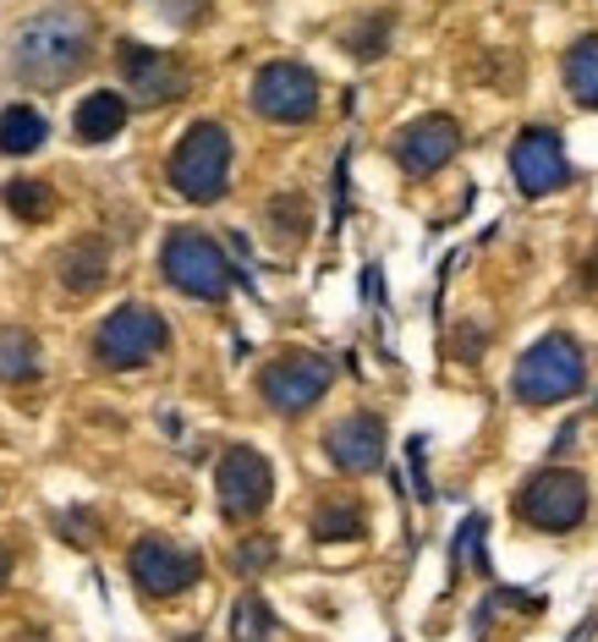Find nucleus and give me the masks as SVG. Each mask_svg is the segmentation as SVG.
<instances>
[{"mask_svg": "<svg viewBox=\"0 0 598 642\" xmlns=\"http://www.w3.org/2000/svg\"><path fill=\"white\" fill-rule=\"evenodd\" d=\"M455 560H472L478 571H489V560H483V516H472V522L461 527V538H455Z\"/></svg>", "mask_w": 598, "mask_h": 642, "instance_id": "nucleus-22", "label": "nucleus"}, {"mask_svg": "<svg viewBox=\"0 0 598 642\" xmlns=\"http://www.w3.org/2000/svg\"><path fill=\"white\" fill-rule=\"evenodd\" d=\"M122 77H127V88H133L138 105H165V99L187 94V66L176 55H165V50L138 44V39L122 44Z\"/></svg>", "mask_w": 598, "mask_h": 642, "instance_id": "nucleus-12", "label": "nucleus"}, {"mask_svg": "<svg viewBox=\"0 0 598 642\" xmlns=\"http://www.w3.org/2000/svg\"><path fill=\"white\" fill-rule=\"evenodd\" d=\"M516 511H522V522H533L544 533H571L588 516V478L571 467H544L538 478H527Z\"/></svg>", "mask_w": 598, "mask_h": 642, "instance_id": "nucleus-6", "label": "nucleus"}, {"mask_svg": "<svg viewBox=\"0 0 598 642\" xmlns=\"http://www.w3.org/2000/svg\"><path fill=\"white\" fill-rule=\"evenodd\" d=\"M72 127H77L83 144H111V138L127 127V99H122L116 88H94V94L77 105Z\"/></svg>", "mask_w": 598, "mask_h": 642, "instance_id": "nucleus-15", "label": "nucleus"}, {"mask_svg": "<svg viewBox=\"0 0 598 642\" xmlns=\"http://www.w3.org/2000/svg\"><path fill=\"white\" fill-rule=\"evenodd\" d=\"M270 220H275V231H281L286 242H297L302 236V198H275V203H270Z\"/></svg>", "mask_w": 598, "mask_h": 642, "instance_id": "nucleus-23", "label": "nucleus"}, {"mask_svg": "<svg viewBox=\"0 0 598 642\" xmlns=\"http://www.w3.org/2000/svg\"><path fill=\"white\" fill-rule=\"evenodd\" d=\"M165 340H170V329H165V319L154 314L149 303H127V308H116L111 319L99 324L94 351H99L105 368H144V362H154L165 351Z\"/></svg>", "mask_w": 598, "mask_h": 642, "instance_id": "nucleus-5", "label": "nucleus"}, {"mask_svg": "<svg viewBox=\"0 0 598 642\" xmlns=\"http://www.w3.org/2000/svg\"><path fill=\"white\" fill-rule=\"evenodd\" d=\"M253 110L270 116V122H286L297 127L318 110V77L302 66V61H270L259 77H253Z\"/></svg>", "mask_w": 598, "mask_h": 642, "instance_id": "nucleus-9", "label": "nucleus"}, {"mask_svg": "<svg viewBox=\"0 0 598 642\" xmlns=\"http://www.w3.org/2000/svg\"><path fill=\"white\" fill-rule=\"evenodd\" d=\"M159 270H165V281H170L176 292H187V297H198V303H220V297L231 292V264H225L220 242L203 236V231H192V225H181V231L165 236Z\"/></svg>", "mask_w": 598, "mask_h": 642, "instance_id": "nucleus-4", "label": "nucleus"}, {"mask_svg": "<svg viewBox=\"0 0 598 642\" xmlns=\"http://www.w3.org/2000/svg\"><path fill=\"white\" fill-rule=\"evenodd\" d=\"M170 187L187 203H214L231 187V133L220 122H192L181 144L170 149Z\"/></svg>", "mask_w": 598, "mask_h": 642, "instance_id": "nucleus-2", "label": "nucleus"}, {"mask_svg": "<svg viewBox=\"0 0 598 642\" xmlns=\"http://www.w3.org/2000/svg\"><path fill=\"white\" fill-rule=\"evenodd\" d=\"M237 642H242V638H237Z\"/></svg>", "mask_w": 598, "mask_h": 642, "instance_id": "nucleus-28", "label": "nucleus"}, {"mask_svg": "<svg viewBox=\"0 0 598 642\" xmlns=\"http://www.w3.org/2000/svg\"><path fill=\"white\" fill-rule=\"evenodd\" d=\"M566 88L577 105L598 110V39H577L566 55Z\"/></svg>", "mask_w": 598, "mask_h": 642, "instance_id": "nucleus-18", "label": "nucleus"}, {"mask_svg": "<svg viewBox=\"0 0 598 642\" xmlns=\"http://www.w3.org/2000/svg\"><path fill=\"white\" fill-rule=\"evenodd\" d=\"M88 55H94V17L77 6H50L28 17L11 44V66L33 88H61L66 77L88 66Z\"/></svg>", "mask_w": 598, "mask_h": 642, "instance_id": "nucleus-1", "label": "nucleus"}, {"mask_svg": "<svg viewBox=\"0 0 598 642\" xmlns=\"http://www.w3.org/2000/svg\"><path fill=\"white\" fill-rule=\"evenodd\" d=\"M329 379H335L329 357H318V351H286L281 362H270V368L259 373V396H264L275 412L297 418V412H307V407L329 390Z\"/></svg>", "mask_w": 598, "mask_h": 642, "instance_id": "nucleus-7", "label": "nucleus"}, {"mask_svg": "<svg viewBox=\"0 0 598 642\" xmlns=\"http://www.w3.org/2000/svg\"><path fill=\"white\" fill-rule=\"evenodd\" d=\"M324 451L340 473H374L385 462V423L374 412H346L329 434H324Z\"/></svg>", "mask_w": 598, "mask_h": 642, "instance_id": "nucleus-14", "label": "nucleus"}, {"mask_svg": "<svg viewBox=\"0 0 598 642\" xmlns=\"http://www.w3.org/2000/svg\"><path fill=\"white\" fill-rule=\"evenodd\" d=\"M33 373H39V340L22 335V329H6L0 335V379L6 385H22Z\"/></svg>", "mask_w": 598, "mask_h": 642, "instance_id": "nucleus-20", "label": "nucleus"}, {"mask_svg": "<svg viewBox=\"0 0 598 642\" xmlns=\"http://www.w3.org/2000/svg\"><path fill=\"white\" fill-rule=\"evenodd\" d=\"M511 176L527 198H549L571 181V160H566V138L555 127H527L511 149Z\"/></svg>", "mask_w": 598, "mask_h": 642, "instance_id": "nucleus-10", "label": "nucleus"}, {"mask_svg": "<svg viewBox=\"0 0 598 642\" xmlns=\"http://www.w3.org/2000/svg\"><path fill=\"white\" fill-rule=\"evenodd\" d=\"M44 138H50V122L33 105L0 110V155H33V149H44Z\"/></svg>", "mask_w": 598, "mask_h": 642, "instance_id": "nucleus-17", "label": "nucleus"}, {"mask_svg": "<svg viewBox=\"0 0 598 642\" xmlns=\"http://www.w3.org/2000/svg\"><path fill=\"white\" fill-rule=\"evenodd\" d=\"M6 582H11V549L0 544V593H6Z\"/></svg>", "mask_w": 598, "mask_h": 642, "instance_id": "nucleus-27", "label": "nucleus"}, {"mask_svg": "<svg viewBox=\"0 0 598 642\" xmlns=\"http://www.w3.org/2000/svg\"><path fill=\"white\" fill-rule=\"evenodd\" d=\"M313 538L318 544H346V538H363V511L352 499H335L324 511H313Z\"/></svg>", "mask_w": 598, "mask_h": 642, "instance_id": "nucleus-21", "label": "nucleus"}, {"mask_svg": "<svg viewBox=\"0 0 598 642\" xmlns=\"http://www.w3.org/2000/svg\"><path fill=\"white\" fill-rule=\"evenodd\" d=\"M588 379V362H583V346L571 335H544L533 340V351L516 362V396L527 407H555V401H571Z\"/></svg>", "mask_w": 598, "mask_h": 642, "instance_id": "nucleus-3", "label": "nucleus"}, {"mask_svg": "<svg viewBox=\"0 0 598 642\" xmlns=\"http://www.w3.org/2000/svg\"><path fill=\"white\" fill-rule=\"evenodd\" d=\"M352 55H363V61L385 55V22H374V28H357V33H352Z\"/></svg>", "mask_w": 598, "mask_h": 642, "instance_id": "nucleus-25", "label": "nucleus"}, {"mask_svg": "<svg viewBox=\"0 0 598 642\" xmlns=\"http://www.w3.org/2000/svg\"><path fill=\"white\" fill-rule=\"evenodd\" d=\"M455 149H461V127L450 116H423L396 138V165L407 176H434L440 165L455 160Z\"/></svg>", "mask_w": 598, "mask_h": 642, "instance_id": "nucleus-13", "label": "nucleus"}, {"mask_svg": "<svg viewBox=\"0 0 598 642\" xmlns=\"http://www.w3.org/2000/svg\"><path fill=\"white\" fill-rule=\"evenodd\" d=\"M61 281L72 286V292H99L105 281H111V248L105 242H94V236H83V242H72L66 253H61Z\"/></svg>", "mask_w": 598, "mask_h": 642, "instance_id": "nucleus-16", "label": "nucleus"}, {"mask_svg": "<svg viewBox=\"0 0 598 642\" xmlns=\"http://www.w3.org/2000/svg\"><path fill=\"white\" fill-rule=\"evenodd\" d=\"M214 488H220V511L231 522H253L275 494V467L253 445H231L214 467Z\"/></svg>", "mask_w": 598, "mask_h": 642, "instance_id": "nucleus-8", "label": "nucleus"}, {"mask_svg": "<svg viewBox=\"0 0 598 642\" xmlns=\"http://www.w3.org/2000/svg\"><path fill=\"white\" fill-rule=\"evenodd\" d=\"M270 560H275V538H248V544L237 549V571H248V577L264 571Z\"/></svg>", "mask_w": 598, "mask_h": 642, "instance_id": "nucleus-24", "label": "nucleus"}, {"mask_svg": "<svg viewBox=\"0 0 598 642\" xmlns=\"http://www.w3.org/2000/svg\"><path fill=\"white\" fill-rule=\"evenodd\" d=\"M165 17L170 22H192V17H203V0H165Z\"/></svg>", "mask_w": 598, "mask_h": 642, "instance_id": "nucleus-26", "label": "nucleus"}, {"mask_svg": "<svg viewBox=\"0 0 598 642\" xmlns=\"http://www.w3.org/2000/svg\"><path fill=\"white\" fill-rule=\"evenodd\" d=\"M6 209L17 214V220H50V209H55V192H50V181H39V176H17V181H6Z\"/></svg>", "mask_w": 598, "mask_h": 642, "instance_id": "nucleus-19", "label": "nucleus"}, {"mask_svg": "<svg viewBox=\"0 0 598 642\" xmlns=\"http://www.w3.org/2000/svg\"><path fill=\"white\" fill-rule=\"evenodd\" d=\"M127 571L149 599H176V593H187L198 582L203 560L192 549H176L170 538H138L133 555H127Z\"/></svg>", "mask_w": 598, "mask_h": 642, "instance_id": "nucleus-11", "label": "nucleus"}]
</instances>
